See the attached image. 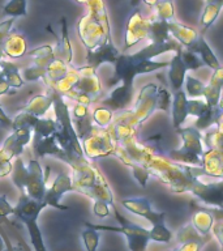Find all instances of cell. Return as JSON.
Masks as SVG:
<instances>
[{
	"label": "cell",
	"mask_w": 223,
	"mask_h": 251,
	"mask_svg": "<svg viewBox=\"0 0 223 251\" xmlns=\"http://www.w3.org/2000/svg\"><path fill=\"white\" fill-rule=\"evenodd\" d=\"M146 170L150 178L156 176L171 192H189L206 205L223 209V180L218 179L217 182L205 183L200 179L201 176H205V174L199 166L172 162L156 153L149 160Z\"/></svg>",
	"instance_id": "1"
},
{
	"label": "cell",
	"mask_w": 223,
	"mask_h": 251,
	"mask_svg": "<svg viewBox=\"0 0 223 251\" xmlns=\"http://www.w3.org/2000/svg\"><path fill=\"white\" fill-rule=\"evenodd\" d=\"M48 96L52 98V107H54L55 118H56L55 122L58 125V131L55 132V137H56L59 147L64 153L63 162L73 168L86 160L84 151H82L81 141L73 128V125L70 121L69 107L64 101V97L58 92H55L54 89H50Z\"/></svg>",
	"instance_id": "2"
},
{
	"label": "cell",
	"mask_w": 223,
	"mask_h": 251,
	"mask_svg": "<svg viewBox=\"0 0 223 251\" xmlns=\"http://www.w3.org/2000/svg\"><path fill=\"white\" fill-rule=\"evenodd\" d=\"M86 5L89 12L78 21L77 33L88 52L102 45L112 43L113 39L105 1L88 0Z\"/></svg>",
	"instance_id": "3"
},
{
	"label": "cell",
	"mask_w": 223,
	"mask_h": 251,
	"mask_svg": "<svg viewBox=\"0 0 223 251\" xmlns=\"http://www.w3.org/2000/svg\"><path fill=\"white\" fill-rule=\"evenodd\" d=\"M72 169V186L73 191L80 192L88 196L95 203L107 204L110 207L115 205L113 192L110 187L109 182L106 180L98 168H95L90 161L86 158Z\"/></svg>",
	"instance_id": "4"
},
{
	"label": "cell",
	"mask_w": 223,
	"mask_h": 251,
	"mask_svg": "<svg viewBox=\"0 0 223 251\" xmlns=\"http://www.w3.org/2000/svg\"><path fill=\"white\" fill-rule=\"evenodd\" d=\"M158 86L159 85H156L154 82H149L142 86L136 101L132 103V107L123 110V111H117L116 115H113L111 126L120 127L132 133H137L140 126L145 121H148L150 115L156 110Z\"/></svg>",
	"instance_id": "5"
},
{
	"label": "cell",
	"mask_w": 223,
	"mask_h": 251,
	"mask_svg": "<svg viewBox=\"0 0 223 251\" xmlns=\"http://www.w3.org/2000/svg\"><path fill=\"white\" fill-rule=\"evenodd\" d=\"M154 154L156 151L141 144L137 140V135H129L116 140V147L112 153V156L117 157L123 164L132 169L133 176L142 187H145L146 182L150 179L146 165Z\"/></svg>",
	"instance_id": "6"
},
{
	"label": "cell",
	"mask_w": 223,
	"mask_h": 251,
	"mask_svg": "<svg viewBox=\"0 0 223 251\" xmlns=\"http://www.w3.org/2000/svg\"><path fill=\"white\" fill-rule=\"evenodd\" d=\"M50 168H47L45 176L43 169L38 160H30L25 166L21 157H17L12 168V182L19 188L21 194H25L35 201H42L45 192L47 190Z\"/></svg>",
	"instance_id": "7"
},
{
	"label": "cell",
	"mask_w": 223,
	"mask_h": 251,
	"mask_svg": "<svg viewBox=\"0 0 223 251\" xmlns=\"http://www.w3.org/2000/svg\"><path fill=\"white\" fill-rule=\"evenodd\" d=\"M113 209V215L115 219L119 223V226H110V225H102V224H91L85 223V226L91 227L94 230H105V231H112V233H120L127 238L128 241V249L129 251H145L148 246L149 241H154V234H153L152 229H146V227L141 226L138 224H134L129 221L121 215L116 205L111 207Z\"/></svg>",
	"instance_id": "8"
},
{
	"label": "cell",
	"mask_w": 223,
	"mask_h": 251,
	"mask_svg": "<svg viewBox=\"0 0 223 251\" xmlns=\"http://www.w3.org/2000/svg\"><path fill=\"white\" fill-rule=\"evenodd\" d=\"M46 208L42 201H35L25 194L20 195L19 203L15 205V217L26 226L29 238L34 251H47L46 243L43 241L42 231L39 229L38 217Z\"/></svg>",
	"instance_id": "9"
},
{
	"label": "cell",
	"mask_w": 223,
	"mask_h": 251,
	"mask_svg": "<svg viewBox=\"0 0 223 251\" xmlns=\"http://www.w3.org/2000/svg\"><path fill=\"white\" fill-rule=\"evenodd\" d=\"M121 205L133 215L148 220L152 224V231L154 234V242L170 243L172 239V231L166 226V212L154 211L148 198H132V199H123Z\"/></svg>",
	"instance_id": "10"
},
{
	"label": "cell",
	"mask_w": 223,
	"mask_h": 251,
	"mask_svg": "<svg viewBox=\"0 0 223 251\" xmlns=\"http://www.w3.org/2000/svg\"><path fill=\"white\" fill-rule=\"evenodd\" d=\"M181 139L183 145L181 148L171 149L167 153V157L172 162L189 165V166H199L201 168V161L205 153V147L202 144V133L195 127H180L176 129Z\"/></svg>",
	"instance_id": "11"
},
{
	"label": "cell",
	"mask_w": 223,
	"mask_h": 251,
	"mask_svg": "<svg viewBox=\"0 0 223 251\" xmlns=\"http://www.w3.org/2000/svg\"><path fill=\"white\" fill-rule=\"evenodd\" d=\"M80 76L76 85L64 96L70 98L72 101L80 105L90 106L93 102H98L101 100L103 86L101 80L95 75L97 71L90 66L80 67L78 68Z\"/></svg>",
	"instance_id": "12"
},
{
	"label": "cell",
	"mask_w": 223,
	"mask_h": 251,
	"mask_svg": "<svg viewBox=\"0 0 223 251\" xmlns=\"http://www.w3.org/2000/svg\"><path fill=\"white\" fill-rule=\"evenodd\" d=\"M81 147L88 160H97L101 157L112 156L116 141L113 139L110 127L106 128L95 127L89 136L81 140Z\"/></svg>",
	"instance_id": "13"
},
{
	"label": "cell",
	"mask_w": 223,
	"mask_h": 251,
	"mask_svg": "<svg viewBox=\"0 0 223 251\" xmlns=\"http://www.w3.org/2000/svg\"><path fill=\"white\" fill-rule=\"evenodd\" d=\"M20 127H29L33 131V135L41 137H47L54 135L58 131V125L55 119L51 118H37L34 115L21 111L12 119V129Z\"/></svg>",
	"instance_id": "14"
},
{
	"label": "cell",
	"mask_w": 223,
	"mask_h": 251,
	"mask_svg": "<svg viewBox=\"0 0 223 251\" xmlns=\"http://www.w3.org/2000/svg\"><path fill=\"white\" fill-rule=\"evenodd\" d=\"M149 31H150V19H145L138 11H134L129 16L127 25H125L124 35V51L133 47L138 42L148 41Z\"/></svg>",
	"instance_id": "15"
},
{
	"label": "cell",
	"mask_w": 223,
	"mask_h": 251,
	"mask_svg": "<svg viewBox=\"0 0 223 251\" xmlns=\"http://www.w3.org/2000/svg\"><path fill=\"white\" fill-rule=\"evenodd\" d=\"M70 191H73L72 178L66 172H60L58 176L55 178L54 182H52V184H51V187L47 188L46 192H45L42 203L46 207L56 208V209H60V211H68L69 207L68 205H63L60 203V199H62V196L64 194Z\"/></svg>",
	"instance_id": "16"
},
{
	"label": "cell",
	"mask_w": 223,
	"mask_h": 251,
	"mask_svg": "<svg viewBox=\"0 0 223 251\" xmlns=\"http://www.w3.org/2000/svg\"><path fill=\"white\" fill-rule=\"evenodd\" d=\"M213 239V235H201L191 223L185 224L176 233V245L170 251H201Z\"/></svg>",
	"instance_id": "17"
},
{
	"label": "cell",
	"mask_w": 223,
	"mask_h": 251,
	"mask_svg": "<svg viewBox=\"0 0 223 251\" xmlns=\"http://www.w3.org/2000/svg\"><path fill=\"white\" fill-rule=\"evenodd\" d=\"M192 207H195L191 220L192 226L195 227L199 234L211 235V227L215 220L223 219V209L201 207L196 201L192 203Z\"/></svg>",
	"instance_id": "18"
},
{
	"label": "cell",
	"mask_w": 223,
	"mask_h": 251,
	"mask_svg": "<svg viewBox=\"0 0 223 251\" xmlns=\"http://www.w3.org/2000/svg\"><path fill=\"white\" fill-rule=\"evenodd\" d=\"M134 98V86L129 84H123L117 85L111 90V93L103 100H99L98 103L101 106H105L111 111H123L131 107Z\"/></svg>",
	"instance_id": "19"
},
{
	"label": "cell",
	"mask_w": 223,
	"mask_h": 251,
	"mask_svg": "<svg viewBox=\"0 0 223 251\" xmlns=\"http://www.w3.org/2000/svg\"><path fill=\"white\" fill-rule=\"evenodd\" d=\"M31 136H33V131L29 127L15 128L11 135L5 139L4 144L0 147V151L11 160L13 157L21 156L25 147L30 143Z\"/></svg>",
	"instance_id": "20"
},
{
	"label": "cell",
	"mask_w": 223,
	"mask_h": 251,
	"mask_svg": "<svg viewBox=\"0 0 223 251\" xmlns=\"http://www.w3.org/2000/svg\"><path fill=\"white\" fill-rule=\"evenodd\" d=\"M0 237L3 239V251H31L17 227L8 219L0 220Z\"/></svg>",
	"instance_id": "21"
},
{
	"label": "cell",
	"mask_w": 223,
	"mask_h": 251,
	"mask_svg": "<svg viewBox=\"0 0 223 251\" xmlns=\"http://www.w3.org/2000/svg\"><path fill=\"white\" fill-rule=\"evenodd\" d=\"M168 30H170V34H171L172 38L175 39L183 49H187V50L193 49V46H195L200 37L199 31L196 29L187 26L184 24L178 23L176 20L168 23Z\"/></svg>",
	"instance_id": "22"
},
{
	"label": "cell",
	"mask_w": 223,
	"mask_h": 251,
	"mask_svg": "<svg viewBox=\"0 0 223 251\" xmlns=\"http://www.w3.org/2000/svg\"><path fill=\"white\" fill-rule=\"evenodd\" d=\"M222 86H223V68L214 71L210 82L205 84L202 97L210 107H219L222 105Z\"/></svg>",
	"instance_id": "23"
},
{
	"label": "cell",
	"mask_w": 223,
	"mask_h": 251,
	"mask_svg": "<svg viewBox=\"0 0 223 251\" xmlns=\"http://www.w3.org/2000/svg\"><path fill=\"white\" fill-rule=\"evenodd\" d=\"M201 169H202L205 176H213V178L222 179L223 151H217V149L205 151L202 161H201Z\"/></svg>",
	"instance_id": "24"
},
{
	"label": "cell",
	"mask_w": 223,
	"mask_h": 251,
	"mask_svg": "<svg viewBox=\"0 0 223 251\" xmlns=\"http://www.w3.org/2000/svg\"><path fill=\"white\" fill-rule=\"evenodd\" d=\"M33 151L38 157L54 156L58 160L64 161V153H63L62 148L59 147L55 133L47 137H41L34 135L33 136Z\"/></svg>",
	"instance_id": "25"
},
{
	"label": "cell",
	"mask_w": 223,
	"mask_h": 251,
	"mask_svg": "<svg viewBox=\"0 0 223 251\" xmlns=\"http://www.w3.org/2000/svg\"><path fill=\"white\" fill-rule=\"evenodd\" d=\"M188 97L183 89L178 90L172 93L171 109L170 113L172 115V127L175 129H179L184 125V122L188 118Z\"/></svg>",
	"instance_id": "26"
},
{
	"label": "cell",
	"mask_w": 223,
	"mask_h": 251,
	"mask_svg": "<svg viewBox=\"0 0 223 251\" xmlns=\"http://www.w3.org/2000/svg\"><path fill=\"white\" fill-rule=\"evenodd\" d=\"M181 51V50H180ZM180 51L175 52L172 59L168 63V80H170V85H171L172 93L178 92V90L183 89L184 80L187 76V67L184 66L183 60L180 58Z\"/></svg>",
	"instance_id": "27"
},
{
	"label": "cell",
	"mask_w": 223,
	"mask_h": 251,
	"mask_svg": "<svg viewBox=\"0 0 223 251\" xmlns=\"http://www.w3.org/2000/svg\"><path fill=\"white\" fill-rule=\"evenodd\" d=\"M4 55L11 59H20L27 52L26 39L20 33H9L4 41Z\"/></svg>",
	"instance_id": "28"
},
{
	"label": "cell",
	"mask_w": 223,
	"mask_h": 251,
	"mask_svg": "<svg viewBox=\"0 0 223 251\" xmlns=\"http://www.w3.org/2000/svg\"><path fill=\"white\" fill-rule=\"evenodd\" d=\"M191 51L196 52V54L199 55L200 59H201V62L203 63V66L209 67L213 71L218 70V68H222V64L219 62V59L217 58V55L213 50H211V47L209 46V43L206 42V39L202 35H200L199 39H197V42L193 46Z\"/></svg>",
	"instance_id": "29"
},
{
	"label": "cell",
	"mask_w": 223,
	"mask_h": 251,
	"mask_svg": "<svg viewBox=\"0 0 223 251\" xmlns=\"http://www.w3.org/2000/svg\"><path fill=\"white\" fill-rule=\"evenodd\" d=\"M60 26H62V35H60L56 46L54 47V54L58 59L63 60L67 64H70L72 59H73V50H72V45H70L66 17H63L62 21H60Z\"/></svg>",
	"instance_id": "30"
},
{
	"label": "cell",
	"mask_w": 223,
	"mask_h": 251,
	"mask_svg": "<svg viewBox=\"0 0 223 251\" xmlns=\"http://www.w3.org/2000/svg\"><path fill=\"white\" fill-rule=\"evenodd\" d=\"M52 106V98L46 94H35L29 100L22 111L34 115L37 118H43V115H46V113L51 109Z\"/></svg>",
	"instance_id": "31"
},
{
	"label": "cell",
	"mask_w": 223,
	"mask_h": 251,
	"mask_svg": "<svg viewBox=\"0 0 223 251\" xmlns=\"http://www.w3.org/2000/svg\"><path fill=\"white\" fill-rule=\"evenodd\" d=\"M0 78H3L4 81L13 89H19L25 84L20 75L19 67L16 66L15 63L4 60V59L0 63Z\"/></svg>",
	"instance_id": "32"
},
{
	"label": "cell",
	"mask_w": 223,
	"mask_h": 251,
	"mask_svg": "<svg viewBox=\"0 0 223 251\" xmlns=\"http://www.w3.org/2000/svg\"><path fill=\"white\" fill-rule=\"evenodd\" d=\"M70 68V64H67L60 59H55L54 62L50 63L48 67L46 68V76L42 78V81L46 84L48 88L52 86L54 84L59 82L62 78H64L68 74Z\"/></svg>",
	"instance_id": "33"
},
{
	"label": "cell",
	"mask_w": 223,
	"mask_h": 251,
	"mask_svg": "<svg viewBox=\"0 0 223 251\" xmlns=\"http://www.w3.org/2000/svg\"><path fill=\"white\" fill-rule=\"evenodd\" d=\"M27 56L33 60V66L38 67V68L45 71L48 67V64L56 59L54 54V47L51 45H43V46H39L34 50L29 51Z\"/></svg>",
	"instance_id": "34"
},
{
	"label": "cell",
	"mask_w": 223,
	"mask_h": 251,
	"mask_svg": "<svg viewBox=\"0 0 223 251\" xmlns=\"http://www.w3.org/2000/svg\"><path fill=\"white\" fill-rule=\"evenodd\" d=\"M222 7L223 1L222 3H206V5L203 8L202 15L200 17V25H201L202 33L217 21V19L221 15Z\"/></svg>",
	"instance_id": "35"
},
{
	"label": "cell",
	"mask_w": 223,
	"mask_h": 251,
	"mask_svg": "<svg viewBox=\"0 0 223 251\" xmlns=\"http://www.w3.org/2000/svg\"><path fill=\"white\" fill-rule=\"evenodd\" d=\"M202 144L205 149H217L223 151V132L222 125L214 126L210 129H206V133L202 135Z\"/></svg>",
	"instance_id": "36"
},
{
	"label": "cell",
	"mask_w": 223,
	"mask_h": 251,
	"mask_svg": "<svg viewBox=\"0 0 223 251\" xmlns=\"http://www.w3.org/2000/svg\"><path fill=\"white\" fill-rule=\"evenodd\" d=\"M113 111H111L110 109L105 107V106L98 105L95 109L93 110L91 113V121L98 128H106L111 125V122L113 119Z\"/></svg>",
	"instance_id": "37"
},
{
	"label": "cell",
	"mask_w": 223,
	"mask_h": 251,
	"mask_svg": "<svg viewBox=\"0 0 223 251\" xmlns=\"http://www.w3.org/2000/svg\"><path fill=\"white\" fill-rule=\"evenodd\" d=\"M3 13L11 19L27 16V0H9L3 5Z\"/></svg>",
	"instance_id": "38"
},
{
	"label": "cell",
	"mask_w": 223,
	"mask_h": 251,
	"mask_svg": "<svg viewBox=\"0 0 223 251\" xmlns=\"http://www.w3.org/2000/svg\"><path fill=\"white\" fill-rule=\"evenodd\" d=\"M183 86H185L184 92L187 94V97H191V100H195V98L202 97L205 82H202L195 76H192V75H187Z\"/></svg>",
	"instance_id": "39"
},
{
	"label": "cell",
	"mask_w": 223,
	"mask_h": 251,
	"mask_svg": "<svg viewBox=\"0 0 223 251\" xmlns=\"http://www.w3.org/2000/svg\"><path fill=\"white\" fill-rule=\"evenodd\" d=\"M156 9V20H162L166 23H171L175 21V7L172 0H162L154 7Z\"/></svg>",
	"instance_id": "40"
},
{
	"label": "cell",
	"mask_w": 223,
	"mask_h": 251,
	"mask_svg": "<svg viewBox=\"0 0 223 251\" xmlns=\"http://www.w3.org/2000/svg\"><path fill=\"white\" fill-rule=\"evenodd\" d=\"M188 115H193L196 118H201L203 115H206L213 107L207 105L205 100H200V98H195V100H188L187 103Z\"/></svg>",
	"instance_id": "41"
},
{
	"label": "cell",
	"mask_w": 223,
	"mask_h": 251,
	"mask_svg": "<svg viewBox=\"0 0 223 251\" xmlns=\"http://www.w3.org/2000/svg\"><path fill=\"white\" fill-rule=\"evenodd\" d=\"M81 237L86 251H97L98 246H99V238H101L99 231L85 226V230H82Z\"/></svg>",
	"instance_id": "42"
},
{
	"label": "cell",
	"mask_w": 223,
	"mask_h": 251,
	"mask_svg": "<svg viewBox=\"0 0 223 251\" xmlns=\"http://www.w3.org/2000/svg\"><path fill=\"white\" fill-rule=\"evenodd\" d=\"M180 58H181L184 66L187 67L188 71H196L201 68V67H203V63L201 62L199 55L191 50L181 49V51H180Z\"/></svg>",
	"instance_id": "43"
},
{
	"label": "cell",
	"mask_w": 223,
	"mask_h": 251,
	"mask_svg": "<svg viewBox=\"0 0 223 251\" xmlns=\"http://www.w3.org/2000/svg\"><path fill=\"white\" fill-rule=\"evenodd\" d=\"M172 94L164 86H158L156 90V110H162L166 113H170L171 109Z\"/></svg>",
	"instance_id": "44"
},
{
	"label": "cell",
	"mask_w": 223,
	"mask_h": 251,
	"mask_svg": "<svg viewBox=\"0 0 223 251\" xmlns=\"http://www.w3.org/2000/svg\"><path fill=\"white\" fill-rule=\"evenodd\" d=\"M13 23H15V19H8L5 20V21H1V23H0V63H1L4 56V41L7 38V35L11 33Z\"/></svg>",
	"instance_id": "45"
},
{
	"label": "cell",
	"mask_w": 223,
	"mask_h": 251,
	"mask_svg": "<svg viewBox=\"0 0 223 251\" xmlns=\"http://www.w3.org/2000/svg\"><path fill=\"white\" fill-rule=\"evenodd\" d=\"M15 215V207L7 199V195H0V220Z\"/></svg>",
	"instance_id": "46"
},
{
	"label": "cell",
	"mask_w": 223,
	"mask_h": 251,
	"mask_svg": "<svg viewBox=\"0 0 223 251\" xmlns=\"http://www.w3.org/2000/svg\"><path fill=\"white\" fill-rule=\"evenodd\" d=\"M13 164L11 158H8L1 151H0V178H4L11 174Z\"/></svg>",
	"instance_id": "47"
},
{
	"label": "cell",
	"mask_w": 223,
	"mask_h": 251,
	"mask_svg": "<svg viewBox=\"0 0 223 251\" xmlns=\"http://www.w3.org/2000/svg\"><path fill=\"white\" fill-rule=\"evenodd\" d=\"M93 213L95 217L99 219H106L110 216V205L103 203H95L93 204Z\"/></svg>",
	"instance_id": "48"
},
{
	"label": "cell",
	"mask_w": 223,
	"mask_h": 251,
	"mask_svg": "<svg viewBox=\"0 0 223 251\" xmlns=\"http://www.w3.org/2000/svg\"><path fill=\"white\" fill-rule=\"evenodd\" d=\"M162 0H131V4H132L133 7H136V5H138L140 3H144L146 4L148 7L150 8H154L158 3H160Z\"/></svg>",
	"instance_id": "49"
},
{
	"label": "cell",
	"mask_w": 223,
	"mask_h": 251,
	"mask_svg": "<svg viewBox=\"0 0 223 251\" xmlns=\"http://www.w3.org/2000/svg\"><path fill=\"white\" fill-rule=\"evenodd\" d=\"M0 125L4 126V127H12V119L8 117L1 107H0Z\"/></svg>",
	"instance_id": "50"
},
{
	"label": "cell",
	"mask_w": 223,
	"mask_h": 251,
	"mask_svg": "<svg viewBox=\"0 0 223 251\" xmlns=\"http://www.w3.org/2000/svg\"><path fill=\"white\" fill-rule=\"evenodd\" d=\"M9 90H11V86L8 85L3 78H0V96H3V94L5 93H9Z\"/></svg>",
	"instance_id": "51"
},
{
	"label": "cell",
	"mask_w": 223,
	"mask_h": 251,
	"mask_svg": "<svg viewBox=\"0 0 223 251\" xmlns=\"http://www.w3.org/2000/svg\"><path fill=\"white\" fill-rule=\"evenodd\" d=\"M223 0H206V3H222Z\"/></svg>",
	"instance_id": "52"
},
{
	"label": "cell",
	"mask_w": 223,
	"mask_h": 251,
	"mask_svg": "<svg viewBox=\"0 0 223 251\" xmlns=\"http://www.w3.org/2000/svg\"><path fill=\"white\" fill-rule=\"evenodd\" d=\"M4 250V243H3V239H1V237H0V251Z\"/></svg>",
	"instance_id": "53"
},
{
	"label": "cell",
	"mask_w": 223,
	"mask_h": 251,
	"mask_svg": "<svg viewBox=\"0 0 223 251\" xmlns=\"http://www.w3.org/2000/svg\"><path fill=\"white\" fill-rule=\"evenodd\" d=\"M76 1H77V3H80V4H86V3H88V0H76Z\"/></svg>",
	"instance_id": "54"
}]
</instances>
